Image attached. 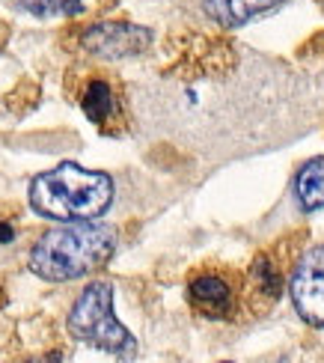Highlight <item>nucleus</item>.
I'll use <instances>...</instances> for the list:
<instances>
[{
    "label": "nucleus",
    "instance_id": "nucleus-9",
    "mask_svg": "<svg viewBox=\"0 0 324 363\" xmlns=\"http://www.w3.org/2000/svg\"><path fill=\"white\" fill-rule=\"evenodd\" d=\"M84 104V113L92 119V123H104V119H111L116 104H113V89L107 86L104 81H92L86 86V93L81 99Z\"/></svg>",
    "mask_w": 324,
    "mask_h": 363
},
{
    "label": "nucleus",
    "instance_id": "nucleus-5",
    "mask_svg": "<svg viewBox=\"0 0 324 363\" xmlns=\"http://www.w3.org/2000/svg\"><path fill=\"white\" fill-rule=\"evenodd\" d=\"M81 42L89 54H96L101 60H122V57L143 54L152 42V30L128 24V21H101V24H92Z\"/></svg>",
    "mask_w": 324,
    "mask_h": 363
},
{
    "label": "nucleus",
    "instance_id": "nucleus-11",
    "mask_svg": "<svg viewBox=\"0 0 324 363\" xmlns=\"http://www.w3.org/2000/svg\"><path fill=\"white\" fill-rule=\"evenodd\" d=\"M18 4L36 18H48L54 12H63V0H18Z\"/></svg>",
    "mask_w": 324,
    "mask_h": 363
},
{
    "label": "nucleus",
    "instance_id": "nucleus-8",
    "mask_svg": "<svg viewBox=\"0 0 324 363\" xmlns=\"http://www.w3.org/2000/svg\"><path fill=\"white\" fill-rule=\"evenodd\" d=\"M295 196L303 211H318L324 206V158L306 161L295 179Z\"/></svg>",
    "mask_w": 324,
    "mask_h": 363
},
{
    "label": "nucleus",
    "instance_id": "nucleus-4",
    "mask_svg": "<svg viewBox=\"0 0 324 363\" xmlns=\"http://www.w3.org/2000/svg\"><path fill=\"white\" fill-rule=\"evenodd\" d=\"M289 289L301 319L313 328H324V245L301 256L291 271Z\"/></svg>",
    "mask_w": 324,
    "mask_h": 363
},
{
    "label": "nucleus",
    "instance_id": "nucleus-2",
    "mask_svg": "<svg viewBox=\"0 0 324 363\" xmlns=\"http://www.w3.org/2000/svg\"><path fill=\"white\" fill-rule=\"evenodd\" d=\"M113 203V179L99 170H86L74 161L57 164L30 185V206L36 215L60 223L92 220Z\"/></svg>",
    "mask_w": 324,
    "mask_h": 363
},
{
    "label": "nucleus",
    "instance_id": "nucleus-1",
    "mask_svg": "<svg viewBox=\"0 0 324 363\" xmlns=\"http://www.w3.org/2000/svg\"><path fill=\"white\" fill-rule=\"evenodd\" d=\"M116 250V230L92 220H69L45 233L30 250V271L48 283H69L99 271Z\"/></svg>",
    "mask_w": 324,
    "mask_h": 363
},
{
    "label": "nucleus",
    "instance_id": "nucleus-6",
    "mask_svg": "<svg viewBox=\"0 0 324 363\" xmlns=\"http://www.w3.org/2000/svg\"><path fill=\"white\" fill-rule=\"evenodd\" d=\"M191 301L208 319H223V315L233 310V289H229L226 280L214 277V274H203V277L191 280Z\"/></svg>",
    "mask_w": 324,
    "mask_h": 363
},
{
    "label": "nucleus",
    "instance_id": "nucleus-13",
    "mask_svg": "<svg viewBox=\"0 0 324 363\" xmlns=\"http://www.w3.org/2000/svg\"><path fill=\"white\" fill-rule=\"evenodd\" d=\"M63 12H69V15L81 12V0H63Z\"/></svg>",
    "mask_w": 324,
    "mask_h": 363
},
{
    "label": "nucleus",
    "instance_id": "nucleus-12",
    "mask_svg": "<svg viewBox=\"0 0 324 363\" xmlns=\"http://www.w3.org/2000/svg\"><path fill=\"white\" fill-rule=\"evenodd\" d=\"M15 238V230L9 223H0V241H12Z\"/></svg>",
    "mask_w": 324,
    "mask_h": 363
},
{
    "label": "nucleus",
    "instance_id": "nucleus-10",
    "mask_svg": "<svg viewBox=\"0 0 324 363\" xmlns=\"http://www.w3.org/2000/svg\"><path fill=\"white\" fill-rule=\"evenodd\" d=\"M253 277L259 283V289L265 292V298H280V289H283V280H280V271H276V265L268 259V256H259V259L253 262Z\"/></svg>",
    "mask_w": 324,
    "mask_h": 363
},
{
    "label": "nucleus",
    "instance_id": "nucleus-7",
    "mask_svg": "<svg viewBox=\"0 0 324 363\" xmlns=\"http://www.w3.org/2000/svg\"><path fill=\"white\" fill-rule=\"evenodd\" d=\"M286 0H206V12L223 27H241L262 12L283 6Z\"/></svg>",
    "mask_w": 324,
    "mask_h": 363
},
{
    "label": "nucleus",
    "instance_id": "nucleus-3",
    "mask_svg": "<svg viewBox=\"0 0 324 363\" xmlns=\"http://www.w3.org/2000/svg\"><path fill=\"white\" fill-rule=\"evenodd\" d=\"M69 334L113 357H134L137 340L113 315V286L107 280L89 283L69 313Z\"/></svg>",
    "mask_w": 324,
    "mask_h": 363
}]
</instances>
